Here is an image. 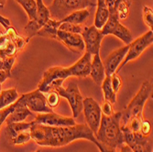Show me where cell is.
I'll return each mask as SVG.
<instances>
[{
    "mask_svg": "<svg viewBox=\"0 0 153 152\" xmlns=\"http://www.w3.org/2000/svg\"><path fill=\"white\" fill-rule=\"evenodd\" d=\"M30 134L31 139L41 147L60 148L78 139H86L94 144L96 142L92 130L83 124L73 127H48L33 122Z\"/></svg>",
    "mask_w": 153,
    "mask_h": 152,
    "instance_id": "1",
    "label": "cell"
},
{
    "mask_svg": "<svg viewBox=\"0 0 153 152\" xmlns=\"http://www.w3.org/2000/svg\"><path fill=\"white\" fill-rule=\"evenodd\" d=\"M120 120L121 112L114 113L110 116L102 115L100 127L94 135L95 139L106 147L115 149L120 148V147L125 144Z\"/></svg>",
    "mask_w": 153,
    "mask_h": 152,
    "instance_id": "2",
    "label": "cell"
},
{
    "mask_svg": "<svg viewBox=\"0 0 153 152\" xmlns=\"http://www.w3.org/2000/svg\"><path fill=\"white\" fill-rule=\"evenodd\" d=\"M152 93V85L149 81H145L138 90L137 93L134 96L130 103L127 105L123 111L121 112V120L120 126H127L128 122L134 118L138 116H143V109L146 102L149 98Z\"/></svg>",
    "mask_w": 153,
    "mask_h": 152,
    "instance_id": "3",
    "label": "cell"
},
{
    "mask_svg": "<svg viewBox=\"0 0 153 152\" xmlns=\"http://www.w3.org/2000/svg\"><path fill=\"white\" fill-rule=\"evenodd\" d=\"M95 5L91 0H53L48 8L51 19L59 21L73 12L85 9L88 7H94Z\"/></svg>",
    "mask_w": 153,
    "mask_h": 152,
    "instance_id": "4",
    "label": "cell"
},
{
    "mask_svg": "<svg viewBox=\"0 0 153 152\" xmlns=\"http://www.w3.org/2000/svg\"><path fill=\"white\" fill-rule=\"evenodd\" d=\"M72 76L70 67L53 66L44 72L42 79L38 85V89L43 93L55 91L58 87L62 86L63 82Z\"/></svg>",
    "mask_w": 153,
    "mask_h": 152,
    "instance_id": "5",
    "label": "cell"
},
{
    "mask_svg": "<svg viewBox=\"0 0 153 152\" xmlns=\"http://www.w3.org/2000/svg\"><path fill=\"white\" fill-rule=\"evenodd\" d=\"M153 43V31L149 30L145 34L141 35L140 37H138L136 39H133L131 42L128 44V50L127 52L126 57H125L124 61L121 62L120 66L118 67L117 73L121 70V69L128 63L129 62L137 59L138 57L142 54V52L148 49L150 45Z\"/></svg>",
    "mask_w": 153,
    "mask_h": 152,
    "instance_id": "6",
    "label": "cell"
},
{
    "mask_svg": "<svg viewBox=\"0 0 153 152\" xmlns=\"http://www.w3.org/2000/svg\"><path fill=\"white\" fill-rule=\"evenodd\" d=\"M55 91L59 93L61 97H63L68 101L73 111L74 118H77L80 113L82 111L83 98L81 94V92L79 90V87L76 82H70L66 88H64L63 86H60Z\"/></svg>",
    "mask_w": 153,
    "mask_h": 152,
    "instance_id": "7",
    "label": "cell"
},
{
    "mask_svg": "<svg viewBox=\"0 0 153 152\" xmlns=\"http://www.w3.org/2000/svg\"><path fill=\"white\" fill-rule=\"evenodd\" d=\"M18 101L27 106L33 114H44L53 112L52 109L48 105L46 102L45 94L41 93L39 89L22 94L20 97H19Z\"/></svg>",
    "mask_w": 153,
    "mask_h": 152,
    "instance_id": "8",
    "label": "cell"
},
{
    "mask_svg": "<svg viewBox=\"0 0 153 152\" xmlns=\"http://www.w3.org/2000/svg\"><path fill=\"white\" fill-rule=\"evenodd\" d=\"M36 3H37L36 17L34 19L30 20L29 23L24 27V31L27 36L26 39L27 41H30V39L34 36H37L38 31L51 19L49 8L44 5L43 0H36Z\"/></svg>",
    "mask_w": 153,
    "mask_h": 152,
    "instance_id": "9",
    "label": "cell"
},
{
    "mask_svg": "<svg viewBox=\"0 0 153 152\" xmlns=\"http://www.w3.org/2000/svg\"><path fill=\"white\" fill-rule=\"evenodd\" d=\"M82 111L87 127L95 135L100 127L102 118L101 105L92 97H86L82 101Z\"/></svg>",
    "mask_w": 153,
    "mask_h": 152,
    "instance_id": "10",
    "label": "cell"
},
{
    "mask_svg": "<svg viewBox=\"0 0 153 152\" xmlns=\"http://www.w3.org/2000/svg\"><path fill=\"white\" fill-rule=\"evenodd\" d=\"M101 32L104 36L114 35L117 37L124 43H126V45H128L133 40V37L130 30L120 23V20L118 19L116 14L110 15L108 20L101 29Z\"/></svg>",
    "mask_w": 153,
    "mask_h": 152,
    "instance_id": "11",
    "label": "cell"
},
{
    "mask_svg": "<svg viewBox=\"0 0 153 152\" xmlns=\"http://www.w3.org/2000/svg\"><path fill=\"white\" fill-rule=\"evenodd\" d=\"M81 36L83 39L86 52H89L92 55L99 54L101 43L104 39L101 30H98L94 25L90 27H85Z\"/></svg>",
    "mask_w": 153,
    "mask_h": 152,
    "instance_id": "12",
    "label": "cell"
},
{
    "mask_svg": "<svg viewBox=\"0 0 153 152\" xmlns=\"http://www.w3.org/2000/svg\"><path fill=\"white\" fill-rule=\"evenodd\" d=\"M33 122L48 127H73L76 125L74 117L63 116L54 112L38 114Z\"/></svg>",
    "mask_w": 153,
    "mask_h": 152,
    "instance_id": "13",
    "label": "cell"
},
{
    "mask_svg": "<svg viewBox=\"0 0 153 152\" xmlns=\"http://www.w3.org/2000/svg\"><path fill=\"white\" fill-rule=\"evenodd\" d=\"M56 39L61 41V42L65 47H67V49L70 50L72 52L82 53L85 50V43H83V39L81 34L65 32V31H62L58 30Z\"/></svg>",
    "mask_w": 153,
    "mask_h": 152,
    "instance_id": "14",
    "label": "cell"
},
{
    "mask_svg": "<svg viewBox=\"0 0 153 152\" xmlns=\"http://www.w3.org/2000/svg\"><path fill=\"white\" fill-rule=\"evenodd\" d=\"M128 50V45H126L112 51L106 57V59L103 62L106 76H110L114 73H117L118 67L120 66L121 62L124 61L125 57H126Z\"/></svg>",
    "mask_w": 153,
    "mask_h": 152,
    "instance_id": "15",
    "label": "cell"
},
{
    "mask_svg": "<svg viewBox=\"0 0 153 152\" xmlns=\"http://www.w3.org/2000/svg\"><path fill=\"white\" fill-rule=\"evenodd\" d=\"M93 55L89 52H86L72 66H70V70L72 73V76L78 78H85L89 76L91 70Z\"/></svg>",
    "mask_w": 153,
    "mask_h": 152,
    "instance_id": "16",
    "label": "cell"
},
{
    "mask_svg": "<svg viewBox=\"0 0 153 152\" xmlns=\"http://www.w3.org/2000/svg\"><path fill=\"white\" fill-rule=\"evenodd\" d=\"M93 81L95 82L97 85L101 86L103 81L105 78V67L104 63L101 60V57L99 54L94 55L92 58V63H91V70L90 74Z\"/></svg>",
    "mask_w": 153,
    "mask_h": 152,
    "instance_id": "17",
    "label": "cell"
},
{
    "mask_svg": "<svg viewBox=\"0 0 153 152\" xmlns=\"http://www.w3.org/2000/svg\"><path fill=\"white\" fill-rule=\"evenodd\" d=\"M15 108H14L13 112L7 117L6 123L10 124V123H19V122H24L27 116L34 115L30 110L19 103L18 100L15 102Z\"/></svg>",
    "mask_w": 153,
    "mask_h": 152,
    "instance_id": "18",
    "label": "cell"
},
{
    "mask_svg": "<svg viewBox=\"0 0 153 152\" xmlns=\"http://www.w3.org/2000/svg\"><path fill=\"white\" fill-rule=\"evenodd\" d=\"M96 5H97V9L95 12L94 26L97 27L98 30H101L106 23V21L108 20L110 17V13L106 6L105 0H97Z\"/></svg>",
    "mask_w": 153,
    "mask_h": 152,
    "instance_id": "19",
    "label": "cell"
},
{
    "mask_svg": "<svg viewBox=\"0 0 153 152\" xmlns=\"http://www.w3.org/2000/svg\"><path fill=\"white\" fill-rule=\"evenodd\" d=\"M61 23L60 21L54 20L50 19L47 23L41 27V29L38 31L37 36H40L43 38H48V39H56L57 38V31L60 27Z\"/></svg>",
    "mask_w": 153,
    "mask_h": 152,
    "instance_id": "20",
    "label": "cell"
},
{
    "mask_svg": "<svg viewBox=\"0 0 153 152\" xmlns=\"http://www.w3.org/2000/svg\"><path fill=\"white\" fill-rule=\"evenodd\" d=\"M19 97L16 88H9L0 93V110L15 103Z\"/></svg>",
    "mask_w": 153,
    "mask_h": 152,
    "instance_id": "21",
    "label": "cell"
},
{
    "mask_svg": "<svg viewBox=\"0 0 153 152\" xmlns=\"http://www.w3.org/2000/svg\"><path fill=\"white\" fill-rule=\"evenodd\" d=\"M90 15L89 10L85 9H81L77 10L75 12H73L69 16L64 18L62 20H59L60 23H72V24H76V25H81L85 22Z\"/></svg>",
    "mask_w": 153,
    "mask_h": 152,
    "instance_id": "22",
    "label": "cell"
},
{
    "mask_svg": "<svg viewBox=\"0 0 153 152\" xmlns=\"http://www.w3.org/2000/svg\"><path fill=\"white\" fill-rule=\"evenodd\" d=\"M33 125V121L31 122H19V123H10L7 124V131L9 135L10 139L16 136L19 132L24 130L30 129L31 126Z\"/></svg>",
    "mask_w": 153,
    "mask_h": 152,
    "instance_id": "23",
    "label": "cell"
},
{
    "mask_svg": "<svg viewBox=\"0 0 153 152\" xmlns=\"http://www.w3.org/2000/svg\"><path fill=\"white\" fill-rule=\"evenodd\" d=\"M101 88L103 91L105 101H108L111 104H116L117 102V93L114 92L111 85V79L110 76H105V80L103 81Z\"/></svg>",
    "mask_w": 153,
    "mask_h": 152,
    "instance_id": "24",
    "label": "cell"
},
{
    "mask_svg": "<svg viewBox=\"0 0 153 152\" xmlns=\"http://www.w3.org/2000/svg\"><path fill=\"white\" fill-rule=\"evenodd\" d=\"M16 1L24 8L30 20H32L36 17L37 3L36 0H16Z\"/></svg>",
    "mask_w": 153,
    "mask_h": 152,
    "instance_id": "25",
    "label": "cell"
},
{
    "mask_svg": "<svg viewBox=\"0 0 153 152\" xmlns=\"http://www.w3.org/2000/svg\"><path fill=\"white\" fill-rule=\"evenodd\" d=\"M7 34L9 36L10 39L14 42V44L16 45L18 50H22L26 45L27 43L29 42L26 39H24L23 37H21L20 35H19V33L17 32V30L14 29L13 27H10L9 29L7 30Z\"/></svg>",
    "mask_w": 153,
    "mask_h": 152,
    "instance_id": "26",
    "label": "cell"
},
{
    "mask_svg": "<svg viewBox=\"0 0 153 152\" xmlns=\"http://www.w3.org/2000/svg\"><path fill=\"white\" fill-rule=\"evenodd\" d=\"M30 139H31L30 129H27V130L19 132L16 136L10 139V141H11V144L14 146H21V145L27 143Z\"/></svg>",
    "mask_w": 153,
    "mask_h": 152,
    "instance_id": "27",
    "label": "cell"
},
{
    "mask_svg": "<svg viewBox=\"0 0 153 152\" xmlns=\"http://www.w3.org/2000/svg\"><path fill=\"white\" fill-rule=\"evenodd\" d=\"M58 30L62 31H65V32L81 34L82 32L83 27H82L81 25H76V24H72V23H62Z\"/></svg>",
    "mask_w": 153,
    "mask_h": 152,
    "instance_id": "28",
    "label": "cell"
},
{
    "mask_svg": "<svg viewBox=\"0 0 153 152\" xmlns=\"http://www.w3.org/2000/svg\"><path fill=\"white\" fill-rule=\"evenodd\" d=\"M44 94H45L46 102L51 109L58 106V105L60 103L61 96L59 95V93L56 91H51V92L46 93Z\"/></svg>",
    "mask_w": 153,
    "mask_h": 152,
    "instance_id": "29",
    "label": "cell"
},
{
    "mask_svg": "<svg viewBox=\"0 0 153 152\" xmlns=\"http://www.w3.org/2000/svg\"><path fill=\"white\" fill-rule=\"evenodd\" d=\"M105 3L108 7L110 15H114V14H116L119 5H121L122 3L132 4V0H105Z\"/></svg>",
    "mask_w": 153,
    "mask_h": 152,
    "instance_id": "30",
    "label": "cell"
},
{
    "mask_svg": "<svg viewBox=\"0 0 153 152\" xmlns=\"http://www.w3.org/2000/svg\"><path fill=\"white\" fill-rule=\"evenodd\" d=\"M143 20L146 25L152 30L153 27V10L152 8L145 6L143 7Z\"/></svg>",
    "mask_w": 153,
    "mask_h": 152,
    "instance_id": "31",
    "label": "cell"
},
{
    "mask_svg": "<svg viewBox=\"0 0 153 152\" xmlns=\"http://www.w3.org/2000/svg\"><path fill=\"white\" fill-rule=\"evenodd\" d=\"M4 72H6L7 73V75L9 77H12L11 76V71H12V68L15 64V62H16V56H13V57H7V58H4Z\"/></svg>",
    "mask_w": 153,
    "mask_h": 152,
    "instance_id": "32",
    "label": "cell"
},
{
    "mask_svg": "<svg viewBox=\"0 0 153 152\" xmlns=\"http://www.w3.org/2000/svg\"><path fill=\"white\" fill-rule=\"evenodd\" d=\"M110 79H111V85H112V88H113L114 92L117 93L120 90V88L122 86V80L119 77L118 73H114L112 75H110Z\"/></svg>",
    "mask_w": 153,
    "mask_h": 152,
    "instance_id": "33",
    "label": "cell"
},
{
    "mask_svg": "<svg viewBox=\"0 0 153 152\" xmlns=\"http://www.w3.org/2000/svg\"><path fill=\"white\" fill-rule=\"evenodd\" d=\"M113 104H111L108 101H105L101 106V111H102V115L106 116H112L115 112L113 109Z\"/></svg>",
    "mask_w": 153,
    "mask_h": 152,
    "instance_id": "34",
    "label": "cell"
},
{
    "mask_svg": "<svg viewBox=\"0 0 153 152\" xmlns=\"http://www.w3.org/2000/svg\"><path fill=\"white\" fill-rule=\"evenodd\" d=\"M140 133L141 135H143V136H150V133H151V125H150V123L148 120H145V119L142 120Z\"/></svg>",
    "mask_w": 153,
    "mask_h": 152,
    "instance_id": "35",
    "label": "cell"
},
{
    "mask_svg": "<svg viewBox=\"0 0 153 152\" xmlns=\"http://www.w3.org/2000/svg\"><path fill=\"white\" fill-rule=\"evenodd\" d=\"M94 145L99 148L100 152H117V150L115 148H109V147H106L101 143H99L98 141L96 140V142L94 143Z\"/></svg>",
    "mask_w": 153,
    "mask_h": 152,
    "instance_id": "36",
    "label": "cell"
},
{
    "mask_svg": "<svg viewBox=\"0 0 153 152\" xmlns=\"http://www.w3.org/2000/svg\"><path fill=\"white\" fill-rule=\"evenodd\" d=\"M0 25H2L3 27H5V30H7V29L11 27V23H10V20L3 16L0 15Z\"/></svg>",
    "mask_w": 153,
    "mask_h": 152,
    "instance_id": "37",
    "label": "cell"
},
{
    "mask_svg": "<svg viewBox=\"0 0 153 152\" xmlns=\"http://www.w3.org/2000/svg\"><path fill=\"white\" fill-rule=\"evenodd\" d=\"M7 78H10L8 75H7V73H6V72H4V71H0V84H3V82L7 79Z\"/></svg>",
    "mask_w": 153,
    "mask_h": 152,
    "instance_id": "38",
    "label": "cell"
},
{
    "mask_svg": "<svg viewBox=\"0 0 153 152\" xmlns=\"http://www.w3.org/2000/svg\"><path fill=\"white\" fill-rule=\"evenodd\" d=\"M120 151L119 152H133V150L130 148L129 146H128L127 144H123L121 147H120Z\"/></svg>",
    "mask_w": 153,
    "mask_h": 152,
    "instance_id": "39",
    "label": "cell"
},
{
    "mask_svg": "<svg viewBox=\"0 0 153 152\" xmlns=\"http://www.w3.org/2000/svg\"><path fill=\"white\" fill-rule=\"evenodd\" d=\"M4 70V60L2 58H0V71Z\"/></svg>",
    "mask_w": 153,
    "mask_h": 152,
    "instance_id": "40",
    "label": "cell"
},
{
    "mask_svg": "<svg viewBox=\"0 0 153 152\" xmlns=\"http://www.w3.org/2000/svg\"><path fill=\"white\" fill-rule=\"evenodd\" d=\"M7 3V0H0V9H2Z\"/></svg>",
    "mask_w": 153,
    "mask_h": 152,
    "instance_id": "41",
    "label": "cell"
},
{
    "mask_svg": "<svg viewBox=\"0 0 153 152\" xmlns=\"http://www.w3.org/2000/svg\"><path fill=\"white\" fill-rule=\"evenodd\" d=\"M35 152H41V150H39H39H37V151H35Z\"/></svg>",
    "mask_w": 153,
    "mask_h": 152,
    "instance_id": "42",
    "label": "cell"
}]
</instances>
